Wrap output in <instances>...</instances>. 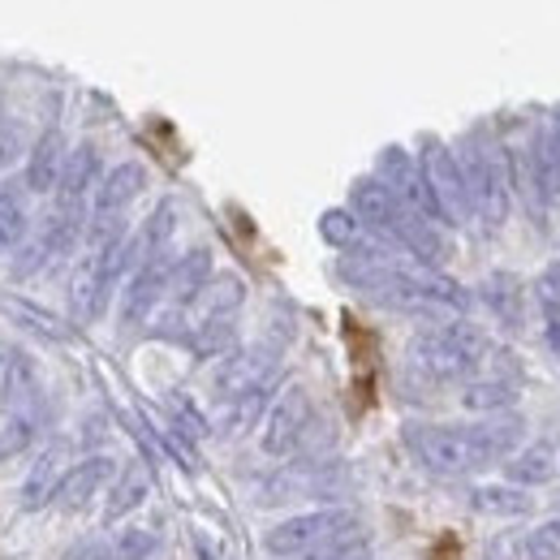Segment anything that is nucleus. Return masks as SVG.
Masks as SVG:
<instances>
[{"mask_svg": "<svg viewBox=\"0 0 560 560\" xmlns=\"http://www.w3.org/2000/svg\"><path fill=\"white\" fill-rule=\"evenodd\" d=\"M195 560H229V557H224V548H220L211 535L195 530Z\"/></svg>", "mask_w": 560, "mask_h": 560, "instance_id": "nucleus-32", "label": "nucleus"}, {"mask_svg": "<svg viewBox=\"0 0 560 560\" xmlns=\"http://www.w3.org/2000/svg\"><path fill=\"white\" fill-rule=\"evenodd\" d=\"M380 182H384L406 208L415 211V215H422L427 224H448V215L435 203V195H431V186H427V177H422V164L406 147H384V151H380Z\"/></svg>", "mask_w": 560, "mask_h": 560, "instance_id": "nucleus-7", "label": "nucleus"}, {"mask_svg": "<svg viewBox=\"0 0 560 560\" xmlns=\"http://www.w3.org/2000/svg\"><path fill=\"white\" fill-rule=\"evenodd\" d=\"M268 397H272V384L268 388H255V393H246L237 401H224L220 406V419H215V435L220 440H242L255 422L268 415Z\"/></svg>", "mask_w": 560, "mask_h": 560, "instance_id": "nucleus-17", "label": "nucleus"}, {"mask_svg": "<svg viewBox=\"0 0 560 560\" xmlns=\"http://www.w3.org/2000/svg\"><path fill=\"white\" fill-rule=\"evenodd\" d=\"M522 557L526 560H560V509L557 517H548L544 526H535L522 539Z\"/></svg>", "mask_w": 560, "mask_h": 560, "instance_id": "nucleus-25", "label": "nucleus"}, {"mask_svg": "<svg viewBox=\"0 0 560 560\" xmlns=\"http://www.w3.org/2000/svg\"><path fill=\"white\" fill-rule=\"evenodd\" d=\"M548 346L560 353V319H552V324H548Z\"/></svg>", "mask_w": 560, "mask_h": 560, "instance_id": "nucleus-34", "label": "nucleus"}, {"mask_svg": "<svg viewBox=\"0 0 560 560\" xmlns=\"http://www.w3.org/2000/svg\"><path fill=\"white\" fill-rule=\"evenodd\" d=\"M95 177H100V151H95V142L73 147L70 155H66L61 182H57V211L82 215V199L95 190Z\"/></svg>", "mask_w": 560, "mask_h": 560, "instance_id": "nucleus-12", "label": "nucleus"}, {"mask_svg": "<svg viewBox=\"0 0 560 560\" xmlns=\"http://www.w3.org/2000/svg\"><path fill=\"white\" fill-rule=\"evenodd\" d=\"M346 530H358V513L353 509H311V513H293L277 526H268L264 535V548L280 560H293Z\"/></svg>", "mask_w": 560, "mask_h": 560, "instance_id": "nucleus-5", "label": "nucleus"}, {"mask_svg": "<svg viewBox=\"0 0 560 560\" xmlns=\"http://www.w3.org/2000/svg\"><path fill=\"white\" fill-rule=\"evenodd\" d=\"M319 233L332 246H358V215L353 211H324L319 215Z\"/></svg>", "mask_w": 560, "mask_h": 560, "instance_id": "nucleus-26", "label": "nucleus"}, {"mask_svg": "<svg viewBox=\"0 0 560 560\" xmlns=\"http://www.w3.org/2000/svg\"><path fill=\"white\" fill-rule=\"evenodd\" d=\"M483 298H488V306L504 319V324H522V289H517V280L513 277H491L483 284Z\"/></svg>", "mask_w": 560, "mask_h": 560, "instance_id": "nucleus-22", "label": "nucleus"}, {"mask_svg": "<svg viewBox=\"0 0 560 560\" xmlns=\"http://www.w3.org/2000/svg\"><path fill=\"white\" fill-rule=\"evenodd\" d=\"M358 560H375V557H371V552H366V557H358Z\"/></svg>", "mask_w": 560, "mask_h": 560, "instance_id": "nucleus-36", "label": "nucleus"}, {"mask_svg": "<svg viewBox=\"0 0 560 560\" xmlns=\"http://www.w3.org/2000/svg\"><path fill=\"white\" fill-rule=\"evenodd\" d=\"M151 552H155V535L135 526V530H121V535L113 539L108 560H151Z\"/></svg>", "mask_w": 560, "mask_h": 560, "instance_id": "nucleus-27", "label": "nucleus"}, {"mask_svg": "<svg viewBox=\"0 0 560 560\" xmlns=\"http://www.w3.org/2000/svg\"><path fill=\"white\" fill-rule=\"evenodd\" d=\"M268 384H277V350H268V346L229 353L211 375V393L220 397V406L237 401L255 388H268Z\"/></svg>", "mask_w": 560, "mask_h": 560, "instance_id": "nucleus-8", "label": "nucleus"}, {"mask_svg": "<svg viewBox=\"0 0 560 560\" xmlns=\"http://www.w3.org/2000/svg\"><path fill=\"white\" fill-rule=\"evenodd\" d=\"M350 208L362 224L388 233L397 246H406V250H410L415 259H422L427 268H440V264L448 259V246H444L440 229L427 224L422 215H415V211L406 208V203L380 182V177H358V182H353Z\"/></svg>", "mask_w": 560, "mask_h": 560, "instance_id": "nucleus-2", "label": "nucleus"}, {"mask_svg": "<svg viewBox=\"0 0 560 560\" xmlns=\"http://www.w3.org/2000/svg\"><path fill=\"white\" fill-rule=\"evenodd\" d=\"M31 440H35V419H9L4 427H0V462L26 453Z\"/></svg>", "mask_w": 560, "mask_h": 560, "instance_id": "nucleus-28", "label": "nucleus"}, {"mask_svg": "<svg viewBox=\"0 0 560 560\" xmlns=\"http://www.w3.org/2000/svg\"><path fill=\"white\" fill-rule=\"evenodd\" d=\"M168 272H173V264H168L164 255L139 264V272L130 277V289H126V298H121V324H126V328L151 319V311H155L160 298L168 293Z\"/></svg>", "mask_w": 560, "mask_h": 560, "instance_id": "nucleus-10", "label": "nucleus"}, {"mask_svg": "<svg viewBox=\"0 0 560 560\" xmlns=\"http://www.w3.org/2000/svg\"><path fill=\"white\" fill-rule=\"evenodd\" d=\"M539 302H544L548 311H557L560 306V264H552V268L539 277Z\"/></svg>", "mask_w": 560, "mask_h": 560, "instance_id": "nucleus-31", "label": "nucleus"}, {"mask_svg": "<svg viewBox=\"0 0 560 560\" xmlns=\"http://www.w3.org/2000/svg\"><path fill=\"white\" fill-rule=\"evenodd\" d=\"M147 495H151L147 470H142V466L121 470L117 483H113V491H108V504H104V526H117L121 517H130L139 504H147Z\"/></svg>", "mask_w": 560, "mask_h": 560, "instance_id": "nucleus-18", "label": "nucleus"}, {"mask_svg": "<svg viewBox=\"0 0 560 560\" xmlns=\"http://www.w3.org/2000/svg\"><path fill=\"white\" fill-rule=\"evenodd\" d=\"M173 415H177V427H186L195 440H203V435L211 431V422L203 419V415H199L190 401H182V397H173Z\"/></svg>", "mask_w": 560, "mask_h": 560, "instance_id": "nucleus-29", "label": "nucleus"}, {"mask_svg": "<svg viewBox=\"0 0 560 560\" xmlns=\"http://www.w3.org/2000/svg\"><path fill=\"white\" fill-rule=\"evenodd\" d=\"M462 177H466V195H470V211L488 224V229H500L509 220V195H513V182L504 173V160L483 147V142H466L462 155Z\"/></svg>", "mask_w": 560, "mask_h": 560, "instance_id": "nucleus-4", "label": "nucleus"}, {"mask_svg": "<svg viewBox=\"0 0 560 560\" xmlns=\"http://www.w3.org/2000/svg\"><path fill=\"white\" fill-rule=\"evenodd\" d=\"M517 384H509V380H470L466 388H462V406L470 410V415H495V410H509V406H517Z\"/></svg>", "mask_w": 560, "mask_h": 560, "instance_id": "nucleus-21", "label": "nucleus"}, {"mask_svg": "<svg viewBox=\"0 0 560 560\" xmlns=\"http://www.w3.org/2000/svg\"><path fill=\"white\" fill-rule=\"evenodd\" d=\"M419 164H422L427 186H431V195H435V203H440L444 215H448V224L470 220L475 211H470V195H466V177H462L457 155H453L444 142H427V151H422Z\"/></svg>", "mask_w": 560, "mask_h": 560, "instance_id": "nucleus-9", "label": "nucleus"}, {"mask_svg": "<svg viewBox=\"0 0 560 560\" xmlns=\"http://www.w3.org/2000/svg\"><path fill=\"white\" fill-rule=\"evenodd\" d=\"M108 552H113V544H104V539H95V535H91V539L70 544L61 560H108Z\"/></svg>", "mask_w": 560, "mask_h": 560, "instance_id": "nucleus-30", "label": "nucleus"}, {"mask_svg": "<svg viewBox=\"0 0 560 560\" xmlns=\"http://www.w3.org/2000/svg\"><path fill=\"white\" fill-rule=\"evenodd\" d=\"M557 444H548V440H535V444H526L522 453H513V457H504V483H513V488H544V483H552L557 479Z\"/></svg>", "mask_w": 560, "mask_h": 560, "instance_id": "nucleus-15", "label": "nucleus"}, {"mask_svg": "<svg viewBox=\"0 0 560 560\" xmlns=\"http://www.w3.org/2000/svg\"><path fill=\"white\" fill-rule=\"evenodd\" d=\"M470 509L491 513V517H526L535 509V500H530V491L513 488V483H479L470 491Z\"/></svg>", "mask_w": 560, "mask_h": 560, "instance_id": "nucleus-19", "label": "nucleus"}, {"mask_svg": "<svg viewBox=\"0 0 560 560\" xmlns=\"http://www.w3.org/2000/svg\"><path fill=\"white\" fill-rule=\"evenodd\" d=\"M211 280V250H190L186 259L173 264L168 272V293H173V306H186L199 298V289Z\"/></svg>", "mask_w": 560, "mask_h": 560, "instance_id": "nucleus-20", "label": "nucleus"}, {"mask_svg": "<svg viewBox=\"0 0 560 560\" xmlns=\"http://www.w3.org/2000/svg\"><path fill=\"white\" fill-rule=\"evenodd\" d=\"M371 548H366V535H362V526L358 530H346V535H337V539H328V544H319V548H311V552H302V557L293 560H358L366 557Z\"/></svg>", "mask_w": 560, "mask_h": 560, "instance_id": "nucleus-24", "label": "nucleus"}, {"mask_svg": "<svg viewBox=\"0 0 560 560\" xmlns=\"http://www.w3.org/2000/svg\"><path fill=\"white\" fill-rule=\"evenodd\" d=\"M522 431H526L522 419H488L470 427H406V448L415 453L422 470L462 479L513 457V448L522 444Z\"/></svg>", "mask_w": 560, "mask_h": 560, "instance_id": "nucleus-1", "label": "nucleus"}, {"mask_svg": "<svg viewBox=\"0 0 560 560\" xmlns=\"http://www.w3.org/2000/svg\"><path fill=\"white\" fill-rule=\"evenodd\" d=\"M61 168H66V142L57 130H48V135H39V142L26 155V190L31 195H57Z\"/></svg>", "mask_w": 560, "mask_h": 560, "instance_id": "nucleus-16", "label": "nucleus"}, {"mask_svg": "<svg viewBox=\"0 0 560 560\" xmlns=\"http://www.w3.org/2000/svg\"><path fill=\"white\" fill-rule=\"evenodd\" d=\"M113 479H117V462H113V457H104V453H100V457H82L78 466H70L66 483L57 491V504H61L66 513H82Z\"/></svg>", "mask_w": 560, "mask_h": 560, "instance_id": "nucleus-11", "label": "nucleus"}, {"mask_svg": "<svg viewBox=\"0 0 560 560\" xmlns=\"http://www.w3.org/2000/svg\"><path fill=\"white\" fill-rule=\"evenodd\" d=\"M66 475H70L66 453H61V448H48V453L35 457V466L26 470V479H22V488H18V504H22L26 513H39V509L57 504V491L66 483Z\"/></svg>", "mask_w": 560, "mask_h": 560, "instance_id": "nucleus-13", "label": "nucleus"}, {"mask_svg": "<svg viewBox=\"0 0 560 560\" xmlns=\"http://www.w3.org/2000/svg\"><path fill=\"white\" fill-rule=\"evenodd\" d=\"M488 341L479 328L470 324H440V328H427L410 341V366L419 371L422 380L431 384H457V380H470L475 366L483 362Z\"/></svg>", "mask_w": 560, "mask_h": 560, "instance_id": "nucleus-3", "label": "nucleus"}, {"mask_svg": "<svg viewBox=\"0 0 560 560\" xmlns=\"http://www.w3.org/2000/svg\"><path fill=\"white\" fill-rule=\"evenodd\" d=\"M26 203H22V195L18 190H9V186H0V250L4 246H18L22 237H26Z\"/></svg>", "mask_w": 560, "mask_h": 560, "instance_id": "nucleus-23", "label": "nucleus"}, {"mask_svg": "<svg viewBox=\"0 0 560 560\" xmlns=\"http://www.w3.org/2000/svg\"><path fill=\"white\" fill-rule=\"evenodd\" d=\"M315 419V406H311V393L302 384H289L284 393H277V401L268 406V419H264V435H259V448L268 457H289L302 448L306 431Z\"/></svg>", "mask_w": 560, "mask_h": 560, "instance_id": "nucleus-6", "label": "nucleus"}, {"mask_svg": "<svg viewBox=\"0 0 560 560\" xmlns=\"http://www.w3.org/2000/svg\"><path fill=\"white\" fill-rule=\"evenodd\" d=\"M18 147H22V139H18V130H0V168L18 155Z\"/></svg>", "mask_w": 560, "mask_h": 560, "instance_id": "nucleus-33", "label": "nucleus"}, {"mask_svg": "<svg viewBox=\"0 0 560 560\" xmlns=\"http://www.w3.org/2000/svg\"><path fill=\"white\" fill-rule=\"evenodd\" d=\"M552 142H557V155H560V117H557V126H552Z\"/></svg>", "mask_w": 560, "mask_h": 560, "instance_id": "nucleus-35", "label": "nucleus"}, {"mask_svg": "<svg viewBox=\"0 0 560 560\" xmlns=\"http://www.w3.org/2000/svg\"><path fill=\"white\" fill-rule=\"evenodd\" d=\"M142 190H147V168L135 164V160L117 164V168L95 186V220H113V215H121V211L139 199Z\"/></svg>", "mask_w": 560, "mask_h": 560, "instance_id": "nucleus-14", "label": "nucleus"}]
</instances>
